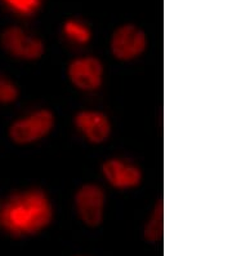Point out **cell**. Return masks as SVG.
Masks as SVG:
<instances>
[{
  "label": "cell",
  "instance_id": "obj_3",
  "mask_svg": "<svg viewBox=\"0 0 232 256\" xmlns=\"http://www.w3.org/2000/svg\"><path fill=\"white\" fill-rule=\"evenodd\" d=\"M147 47V38L143 30L136 25L127 24L120 26L112 34L111 54L115 58L121 61H129L141 56Z\"/></svg>",
  "mask_w": 232,
  "mask_h": 256
},
{
  "label": "cell",
  "instance_id": "obj_11",
  "mask_svg": "<svg viewBox=\"0 0 232 256\" xmlns=\"http://www.w3.org/2000/svg\"><path fill=\"white\" fill-rule=\"evenodd\" d=\"M19 91L17 86L9 79L0 74V104H10L18 98Z\"/></svg>",
  "mask_w": 232,
  "mask_h": 256
},
{
  "label": "cell",
  "instance_id": "obj_6",
  "mask_svg": "<svg viewBox=\"0 0 232 256\" xmlns=\"http://www.w3.org/2000/svg\"><path fill=\"white\" fill-rule=\"evenodd\" d=\"M67 75L77 90L92 91L102 84L103 65L96 57L76 58L68 65Z\"/></svg>",
  "mask_w": 232,
  "mask_h": 256
},
{
  "label": "cell",
  "instance_id": "obj_2",
  "mask_svg": "<svg viewBox=\"0 0 232 256\" xmlns=\"http://www.w3.org/2000/svg\"><path fill=\"white\" fill-rule=\"evenodd\" d=\"M54 126V116L48 109H41L19 119L9 128L10 140L17 145H28L45 138Z\"/></svg>",
  "mask_w": 232,
  "mask_h": 256
},
{
  "label": "cell",
  "instance_id": "obj_1",
  "mask_svg": "<svg viewBox=\"0 0 232 256\" xmlns=\"http://www.w3.org/2000/svg\"><path fill=\"white\" fill-rule=\"evenodd\" d=\"M52 220L49 203L41 196L26 194L10 200L1 212V224L12 233H36Z\"/></svg>",
  "mask_w": 232,
  "mask_h": 256
},
{
  "label": "cell",
  "instance_id": "obj_5",
  "mask_svg": "<svg viewBox=\"0 0 232 256\" xmlns=\"http://www.w3.org/2000/svg\"><path fill=\"white\" fill-rule=\"evenodd\" d=\"M1 46L10 56L27 61L40 58L44 54V44L40 39L30 36L15 26L8 28L1 34Z\"/></svg>",
  "mask_w": 232,
  "mask_h": 256
},
{
  "label": "cell",
  "instance_id": "obj_12",
  "mask_svg": "<svg viewBox=\"0 0 232 256\" xmlns=\"http://www.w3.org/2000/svg\"><path fill=\"white\" fill-rule=\"evenodd\" d=\"M13 10L22 13H31L40 4V0H5Z\"/></svg>",
  "mask_w": 232,
  "mask_h": 256
},
{
  "label": "cell",
  "instance_id": "obj_9",
  "mask_svg": "<svg viewBox=\"0 0 232 256\" xmlns=\"http://www.w3.org/2000/svg\"><path fill=\"white\" fill-rule=\"evenodd\" d=\"M145 240L149 242H159L164 236V202L163 198L156 203L154 211L150 215L149 222H146L143 230Z\"/></svg>",
  "mask_w": 232,
  "mask_h": 256
},
{
  "label": "cell",
  "instance_id": "obj_8",
  "mask_svg": "<svg viewBox=\"0 0 232 256\" xmlns=\"http://www.w3.org/2000/svg\"><path fill=\"white\" fill-rule=\"evenodd\" d=\"M75 124L92 144H101L106 141L111 134V124L105 114L99 112H77L74 119Z\"/></svg>",
  "mask_w": 232,
  "mask_h": 256
},
{
  "label": "cell",
  "instance_id": "obj_4",
  "mask_svg": "<svg viewBox=\"0 0 232 256\" xmlns=\"http://www.w3.org/2000/svg\"><path fill=\"white\" fill-rule=\"evenodd\" d=\"M75 207L81 222L88 226H98L103 220L105 193L102 188L85 184L75 194Z\"/></svg>",
  "mask_w": 232,
  "mask_h": 256
},
{
  "label": "cell",
  "instance_id": "obj_7",
  "mask_svg": "<svg viewBox=\"0 0 232 256\" xmlns=\"http://www.w3.org/2000/svg\"><path fill=\"white\" fill-rule=\"evenodd\" d=\"M102 174L112 186L121 190L138 186L142 182V172L138 167L119 160H106L102 164Z\"/></svg>",
  "mask_w": 232,
  "mask_h": 256
},
{
  "label": "cell",
  "instance_id": "obj_10",
  "mask_svg": "<svg viewBox=\"0 0 232 256\" xmlns=\"http://www.w3.org/2000/svg\"><path fill=\"white\" fill-rule=\"evenodd\" d=\"M63 32L70 39L77 42V43H88L90 40V36H92L89 28L77 21L66 22L65 26H63Z\"/></svg>",
  "mask_w": 232,
  "mask_h": 256
}]
</instances>
